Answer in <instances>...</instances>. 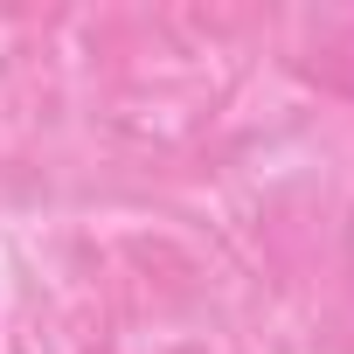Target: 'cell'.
<instances>
[{
    "instance_id": "obj_1",
    "label": "cell",
    "mask_w": 354,
    "mask_h": 354,
    "mask_svg": "<svg viewBox=\"0 0 354 354\" xmlns=\"http://www.w3.org/2000/svg\"><path fill=\"white\" fill-rule=\"evenodd\" d=\"M340 250H347V264H354V209L340 216Z\"/></svg>"
}]
</instances>
